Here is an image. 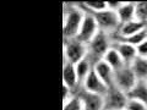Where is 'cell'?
Here are the masks:
<instances>
[{
    "instance_id": "8fae6325",
    "label": "cell",
    "mask_w": 147,
    "mask_h": 110,
    "mask_svg": "<svg viewBox=\"0 0 147 110\" xmlns=\"http://www.w3.org/2000/svg\"><path fill=\"white\" fill-rule=\"evenodd\" d=\"M63 85H66L67 87H70L71 89H74V92L81 86L79 77H77L75 65L67 61H64V65H63Z\"/></svg>"
},
{
    "instance_id": "30bf717a",
    "label": "cell",
    "mask_w": 147,
    "mask_h": 110,
    "mask_svg": "<svg viewBox=\"0 0 147 110\" xmlns=\"http://www.w3.org/2000/svg\"><path fill=\"white\" fill-rule=\"evenodd\" d=\"M93 71L97 73L98 77L102 80L109 88L114 86V76H115V70L112 68L103 59L94 64Z\"/></svg>"
},
{
    "instance_id": "484cf974",
    "label": "cell",
    "mask_w": 147,
    "mask_h": 110,
    "mask_svg": "<svg viewBox=\"0 0 147 110\" xmlns=\"http://www.w3.org/2000/svg\"><path fill=\"white\" fill-rule=\"evenodd\" d=\"M146 81H147V80H146Z\"/></svg>"
},
{
    "instance_id": "603a6c76",
    "label": "cell",
    "mask_w": 147,
    "mask_h": 110,
    "mask_svg": "<svg viewBox=\"0 0 147 110\" xmlns=\"http://www.w3.org/2000/svg\"><path fill=\"white\" fill-rule=\"evenodd\" d=\"M61 91H63V103L67 102L69 99L72 98L74 95H75V92H74V89H71L70 87H67L66 85H63Z\"/></svg>"
},
{
    "instance_id": "d4e9b609",
    "label": "cell",
    "mask_w": 147,
    "mask_h": 110,
    "mask_svg": "<svg viewBox=\"0 0 147 110\" xmlns=\"http://www.w3.org/2000/svg\"><path fill=\"white\" fill-rule=\"evenodd\" d=\"M104 110H109V109H104Z\"/></svg>"
},
{
    "instance_id": "9c48e42d",
    "label": "cell",
    "mask_w": 147,
    "mask_h": 110,
    "mask_svg": "<svg viewBox=\"0 0 147 110\" xmlns=\"http://www.w3.org/2000/svg\"><path fill=\"white\" fill-rule=\"evenodd\" d=\"M81 88L86 92H90V93L104 95L107 93V91L109 89V87L99 78L97 73L94 71H92L85 78V81L81 83Z\"/></svg>"
},
{
    "instance_id": "7402d4cb",
    "label": "cell",
    "mask_w": 147,
    "mask_h": 110,
    "mask_svg": "<svg viewBox=\"0 0 147 110\" xmlns=\"http://www.w3.org/2000/svg\"><path fill=\"white\" fill-rule=\"evenodd\" d=\"M125 110H147V105L135 99H129Z\"/></svg>"
},
{
    "instance_id": "7a4b0ae2",
    "label": "cell",
    "mask_w": 147,
    "mask_h": 110,
    "mask_svg": "<svg viewBox=\"0 0 147 110\" xmlns=\"http://www.w3.org/2000/svg\"><path fill=\"white\" fill-rule=\"evenodd\" d=\"M112 47H113V40L110 34L107 33V32L99 31L97 36L87 44V49H88L87 56L96 64L97 61L102 60L103 56Z\"/></svg>"
},
{
    "instance_id": "7c38bea8",
    "label": "cell",
    "mask_w": 147,
    "mask_h": 110,
    "mask_svg": "<svg viewBox=\"0 0 147 110\" xmlns=\"http://www.w3.org/2000/svg\"><path fill=\"white\" fill-rule=\"evenodd\" d=\"M119 21L121 23L136 20V3L134 1H120L117 9Z\"/></svg>"
},
{
    "instance_id": "e0dca14e",
    "label": "cell",
    "mask_w": 147,
    "mask_h": 110,
    "mask_svg": "<svg viewBox=\"0 0 147 110\" xmlns=\"http://www.w3.org/2000/svg\"><path fill=\"white\" fill-rule=\"evenodd\" d=\"M130 67L137 80H147V58L136 56L135 60L130 64Z\"/></svg>"
},
{
    "instance_id": "ba28073f",
    "label": "cell",
    "mask_w": 147,
    "mask_h": 110,
    "mask_svg": "<svg viewBox=\"0 0 147 110\" xmlns=\"http://www.w3.org/2000/svg\"><path fill=\"white\" fill-rule=\"evenodd\" d=\"M75 95H77L81 99L82 105H84V110H104L103 95L86 92L81 88V86L75 91Z\"/></svg>"
},
{
    "instance_id": "9a60e30c",
    "label": "cell",
    "mask_w": 147,
    "mask_h": 110,
    "mask_svg": "<svg viewBox=\"0 0 147 110\" xmlns=\"http://www.w3.org/2000/svg\"><path fill=\"white\" fill-rule=\"evenodd\" d=\"M93 66H94V62L92 61L88 56L82 59L80 62H77L75 65L76 72H77V77H79V81H80V85L85 81L86 77L88 76L92 71H93Z\"/></svg>"
},
{
    "instance_id": "d6986e66",
    "label": "cell",
    "mask_w": 147,
    "mask_h": 110,
    "mask_svg": "<svg viewBox=\"0 0 147 110\" xmlns=\"http://www.w3.org/2000/svg\"><path fill=\"white\" fill-rule=\"evenodd\" d=\"M145 39H147V27H146L145 30H142L141 32H139V33H136V34L131 36V37H129V38H123V39H119V40H123V42H126L129 44L134 45V47H137V45L144 42ZM115 42H118V40H115Z\"/></svg>"
},
{
    "instance_id": "44dd1931",
    "label": "cell",
    "mask_w": 147,
    "mask_h": 110,
    "mask_svg": "<svg viewBox=\"0 0 147 110\" xmlns=\"http://www.w3.org/2000/svg\"><path fill=\"white\" fill-rule=\"evenodd\" d=\"M136 20L147 23V1L136 3Z\"/></svg>"
},
{
    "instance_id": "277c9868",
    "label": "cell",
    "mask_w": 147,
    "mask_h": 110,
    "mask_svg": "<svg viewBox=\"0 0 147 110\" xmlns=\"http://www.w3.org/2000/svg\"><path fill=\"white\" fill-rule=\"evenodd\" d=\"M94 16L97 25L99 27V31L107 32V33L112 34L114 32H117L119 26H120V21H119L118 13L113 9H105L103 11L92 13Z\"/></svg>"
},
{
    "instance_id": "8992f818",
    "label": "cell",
    "mask_w": 147,
    "mask_h": 110,
    "mask_svg": "<svg viewBox=\"0 0 147 110\" xmlns=\"http://www.w3.org/2000/svg\"><path fill=\"white\" fill-rule=\"evenodd\" d=\"M104 98V109L109 110H125L127 104V94L120 91L117 87H110L107 93L103 95Z\"/></svg>"
},
{
    "instance_id": "3957f363",
    "label": "cell",
    "mask_w": 147,
    "mask_h": 110,
    "mask_svg": "<svg viewBox=\"0 0 147 110\" xmlns=\"http://www.w3.org/2000/svg\"><path fill=\"white\" fill-rule=\"evenodd\" d=\"M64 61L71 62L76 65L82 59H85L88 54L87 44L80 42L79 39L72 38L64 40Z\"/></svg>"
},
{
    "instance_id": "ffe728a7",
    "label": "cell",
    "mask_w": 147,
    "mask_h": 110,
    "mask_svg": "<svg viewBox=\"0 0 147 110\" xmlns=\"http://www.w3.org/2000/svg\"><path fill=\"white\" fill-rule=\"evenodd\" d=\"M63 110H84V105L77 95H74L67 102L63 103Z\"/></svg>"
},
{
    "instance_id": "6da1fadb",
    "label": "cell",
    "mask_w": 147,
    "mask_h": 110,
    "mask_svg": "<svg viewBox=\"0 0 147 110\" xmlns=\"http://www.w3.org/2000/svg\"><path fill=\"white\" fill-rule=\"evenodd\" d=\"M85 10L80 4H69V9L64 10L63 20V37L64 40L76 38L79 34L81 23L85 17Z\"/></svg>"
},
{
    "instance_id": "ac0fdd59",
    "label": "cell",
    "mask_w": 147,
    "mask_h": 110,
    "mask_svg": "<svg viewBox=\"0 0 147 110\" xmlns=\"http://www.w3.org/2000/svg\"><path fill=\"white\" fill-rule=\"evenodd\" d=\"M80 6L86 12L96 13V12H99V11H103L105 9H108L109 4L108 1H86V3H80Z\"/></svg>"
},
{
    "instance_id": "4fadbf2b",
    "label": "cell",
    "mask_w": 147,
    "mask_h": 110,
    "mask_svg": "<svg viewBox=\"0 0 147 110\" xmlns=\"http://www.w3.org/2000/svg\"><path fill=\"white\" fill-rule=\"evenodd\" d=\"M113 47L118 50V53L120 54L121 59L124 60V62L126 65H130V64L135 60V58L137 56V52H136V47L129 44L126 42H123V40H118V42L113 43Z\"/></svg>"
},
{
    "instance_id": "5b68a950",
    "label": "cell",
    "mask_w": 147,
    "mask_h": 110,
    "mask_svg": "<svg viewBox=\"0 0 147 110\" xmlns=\"http://www.w3.org/2000/svg\"><path fill=\"white\" fill-rule=\"evenodd\" d=\"M137 81L139 80H137V77L135 76L134 71L131 70L130 65H124L121 68H119V70L115 71L113 87H117V88L125 92L127 94V92L136 85Z\"/></svg>"
},
{
    "instance_id": "2e32d148",
    "label": "cell",
    "mask_w": 147,
    "mask_h": 110,
    "mask_svg": "<svg viewBox=\"0 0 147 110\" xmlns=\"http://www.w3.org/2000/svg\"><path fill=\"white\" fill-rule=\"evenodd\" d=\"M103 60L107 62L112 68H114L115 71L119 70V68H121L124 65H126V64L124 62V60L121 59L120 54L118 53V50L114 48V47H112V48L108 50L107 54L103 56Z\"/></svg>"
},
{
    "instance_id": "52a82bcc",
    "label": "cell",
    "mask_w": 147,
    "mask_h": 110,
    "mask_svg": "<svg viewBox=\"0 0 147 110\" xmlns=\"http://www.w3.org/2000/svg\"><path fill=\"white\" fill-rule=\"evenodd\" d=\"M98 32H99V27L97 25V21H96L94 16L90 12H86L76 39H79L80 42L85 43V44H88L91 40L97 36Z\"/></svg>"
},
{
    "instance_id": "5bb4252c",
    "label": "cell",
    "mask_w": 147,
    "mask_h": 110,
    "mask_svg": "<svg viewBox=\"0 0 147 110\" xmlns=\"http://www.w3.org/2000/svg\"><path fill=\"white\" fill-rule=\"evenodd\" d=\"M129 99H135L147 105V81L139 80L136 85L127 92Z\"/></svg>"
},
{
    "instance_id": "cb8c5ba5",
    "label": "cell",
    "mask_w": 147,
    "mask_h": 110,
    "mask_svg": "<svg viewBox=\"0 0 147 110\" xmlns=\"http://www.w3.org/2000/svg\"><path fill=\"white\" fill-rule=\"evenodd\" d=\"M136 52H137V56L147 58V39H145L144 42L137 45V47H136Z\"/></svg>"
}]
</instances>
